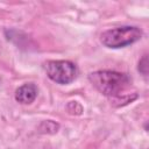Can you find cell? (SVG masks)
I'll use <instances>...</instances> for the list:
<instances>
[{
  "mask_svg": "<svg viewBox=\"0 0 149 149\" xmlns=\"http://www.w3.org/2000/svg\"><path fill=\"white\" fill-rule=\"evenodd\" d=\"M37 93H38L37 86L35 84L28 83V84L20 86L15 91V100L20 104L28 105V104H31L36 99Z\"/></svg>",
  "mask_w": 149,
  "mask_h": 149,
  "instance_id": "4",
  "label": "cell"
},
{
  "mask_svg": "<svg viewBox=\"0 0 149 149\" xmlns=\"http://www.w3.org/2000/svg\"><path fill=\"white\" fill-rule=\"evenodd\" d=\"M48 77L57 84H70L77 77V66L70 61H48L44 64Z\"/></svg>",
  "mask_w": 149,
  "mask_h": 149,
  "instance_id": "3",
  "label": "cell"
},
{
  "mask_svg": "<svg viewBox=\"0 0 149 149\" xmlns=\"http://www.w3.org/2000/svg\"><path fill=\"white\" fill-rule=\"evenodd\" d=\"M88 80L91 84L104 95L120 102L125 104L133 100L127 93L132 86L130 78L122 72L111 71V70H100L94 71L88 74Z\"/></svg>",
  "mask_w": 149,
  "mask_h": 149,
  "instance_id": "1",
  "label": "cell"
},
{
  "mask_svg": "<svg viewBox=\"0 0 149 149\" xmlns=\"http://www.w3.org/2000/svg\"><path fill=\"white\" fill-rule=\"evenodd\" d=\"M142 37V30L134 26H123L108 29L100 35V42L111 49H119L137 42Z\"/></svg>",
  "mask_w": 149,
  "mask_h": 149,
  "instance_id": "2",
  "label": "cell"
},
{
  "mask_svg": "<svg viewBox=\"0 0 149 149\" xmlns=\"http://www.w3.org/2000/svg\"><path fill=\"white\" fill-rule=\"evenodd\" d=\"M139 71L142 74L147 76V73H148V58H147V56H143V58L139 62Z\"/></svg>",
  "mask_w": 149,
  "mask_h": 149,
  "instance_id": "5",
  "label": "cell"
}]
</instances>
